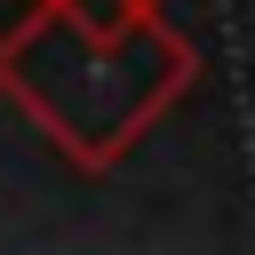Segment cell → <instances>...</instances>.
I'll return each mask as SVG.
<instances>
[{
  "label": "cell",
  "mask_w": 255,
  "mask_h": 255,
  "mask_svg": "<svg viewBox=\"0 0 255 255\" xmlns=\"http://www.w3.org/2000/svg\"><path fill=\"white\" fill-rule=\"evenodd\" d=\"M191 88L199 48L159 0H32L0 32V104L80 175H112Z\"/></svg>",
  "instance_id": "1"
},
{
  "label": "cell",
  "mask_w": 255,
  "mask_h": 255,
  "mask_svg": "<svg viewBox=\"0 0 255 255\" xmlns=\"http://www.w3.org/2000/svg\"><path fill=\"white\" fill-rule=\"evenodd\" d=\"M159 8H167V0H159Z\"/></svg>",
  "instance_id": "2"
}]
</instances>
